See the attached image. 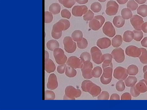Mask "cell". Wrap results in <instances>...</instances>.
I'll use <instances>...</instances> for the list:
<instances>
[{"label": "cell", "mask_w": 147, "mask_h": 110, "mask_svg": "<svg viewBox=\"0 0 147 110\" xmlns=\"http://www.w3.org/2000/svg\"><path fill=\"white\" fill-rule=\"evenodd\" d=\"M142 53L138 57L141 62L144 64H147V51L146 49L140 48Z\"/></svg>", "instance_id": "31"}, {"label": "cell", "mask_w": 147, "mask_h": 110, "mask_svg": "<svg viewBox=\"0 0 147 110\" xmlns=\"http://www.w3.org/2000/svg\"><path fill=\"white\" fill-rule=\"evenodd\" d=\"M61 15L62 17L67 19H70L71 17V13L70 11L67 9L62 10L61 12Z\"/></svg>", "instance_id": "47"}, {"label": "cell", "mask_w": 147, "mask_h": 110, "mask_svg": "<svg viewBox=\"0 0 147 110\" xmlns=\"http://www.w3.org/2000/svg\"><path fill=\"white\" fill-rule=\"evenodd\" d=\"M92 68L93 64L90 61L83 63V65L81 68V70L82 75L85 79H89L93 78Z\"/></svg>", "instance_id": "7"}, {"label": "cell", "mask_w": 147, "mask_h": 110, "mask_svg": "<svg viewBox=\"0 0 147 110\" xmlns=\"http://www.w3.org/2000/svg\"><path fill=\"white\" fill-rule=\"evenodd\" d=\"M62 32L57 33H55L53 30L51 32V36L53 38L55 39H58L61 38L62 36Z\"/></svg>", "instance_id": "50"}, {"label": "cell", "mask_w": 147, "mask_h": 110, "mask_svg": "<svg viewBox=\"0 0 147 110\" xmlns=\"http://www.w3.org/2000/svg\"><path fill=\"white\" fill-rule=\"evenodd\" d=\"M110 100H120V97L118 94H114L111 95Z\"/></svg>", "instance_id": "52"}, {"label": "cell", "mask_w": 147, "mask_h": 110, "mask_svg": "<svg viewBox=\"0 0 147 110\" xmlns=\"http://www.w3.org/2000/svg\"><path fill=\"white\" fill-rule=\"evenodd\" d=\"M70 26V22L69 20L65 19H61L53 26L52 30L55 33L62 32L63 31L67 30Z\"/></svg>", "instance_id": "3"}, {"label": "cell", "mask_w": 147, "mask_h": 110, "mask_svg": "<svg viewBox=\"0 0 147 110\" xmlns=\"http://www.w3.org/2000/svg\"><path fill=\"white\" fill-rule=\"evenodd\" d=\"M61 10V6L59 4L57 3L52 4L49 7V11L53 15L59 14Z\"/></svg>", "instance_id": "24"}, {"label": "cell", "mask_w": 147, "mask_h": 110, "mask_svg": "<svg viewBox=\"0 0 147 110\" xmlns=\"http://www.w3.org/2000/svg\"><path fill=\"white\" fill-rule=\"evenodd\" d=\"M131 94L132 96L134 97H136L138 96L140 93L137 89L135 85L132 87L130 89Z\"/></svg>", "instance_id": "48"}, {"label": "cell", "mask_w": 147, "mask_h": 110, "mask_svg": "<svg viewBox=\"0 0 147 110\" xmlns=\"http://www.w3.org/2000/svg\"><path fill=\"white\" fill-rule=\"evenodd\" d=\"M144 78L145 80H147V74H144Z\"/></svg>", "instance_id": "61"}, {"label": "cell", "mask_w": 147, "mask_h": 110, "mask_svg": "<svg viewBox=\"0 0 147 110\" xmlns=\"http://www.w3.org/2000/svg\"><path fill=\"white\" fill-rule=\"evenodd\" d=\"M83 32L79 30L74 31L71 35V37L74 41L77 42L81 41L83 38Z\"/></svg>", "instance_id": "27"}, {"label": "cell", "mask_w": 147, "mask_h": 110, "mask_svg": "<svg viewBox=\"0 0 147 110\" xmlns=\"http://www.w3.org/2000/svg\"><path fill=\"white\" fill-rule=\"evenodd\" d=\"M80 58L83 63L90 61L91 60L90 54L87 52L82 53L80 55Z\"/></svg>", "instance_id": "38"}, {"label": "cell", "mask_w": 147, "mask_h": 110, "mask_svg": "<svg viewBox=\"0 0 147 110\" xmlns=\"http://www.w3.org/2000/svg\"><path fill=\"white\" fill-rule=\"evenodd\" d=\"M78 48L81 49H85L88 47V42L87 40L83 38L81 41L77 42Z\"/></svg>", "instance_id": "42"}, {"label": "cell", "mask_w": 147, "mask_h": 110, "mask_svg": "<svg viewBox=\"0 0 147 110\" xmlns=\"http://www.w3.org/2000/svg\"><path fill=\"white\" fill-rule=\"evenodd\" d=\"M135 87L140 93H144L147 91V80L144 79L140 80Z\"/></svg>", "instance_id": "22"}, {"label": "cell", "mask_w": 147, "mask_h": 110, "mask_svg": "<svg viewBox=\"0 0 147 110\" xmlns=\"http://www.w3.org/2000/svg\"><path fill=\"white\" fill-rule=\"evenodd\" d=\"M81 91L76 89L72 86L67 87L65 90V95L64 96V100H75V98L80 97L81 95Z\"/></svg>", "instance_id": "2"}, {"label": "cell", "mask_w": 147, "mask_h": 110, "mask_svg": "<svg viewBox=\"0 0 147 110\" xmlns=\"http://www.w3.org/2000/svg\"><path fill=\"white\" fill-rule=\"evenodd\" d=\"M94 14L90 10H88L83 16L84 20L86 21H90L94 18Z\"/></svg>", "instance_id": "44"}, {"label": "cell", "mask_w": 147, "mask_h": 110, "mask_svg": "<svg viewBox=\"0 0 147 110\" xmlns=\"http://www.w3.org/2000/svg\"><path fill=\"white\" fill-rule=\"evenodd\" d=\"M123 40L126 42H130L134 39V34L133 32L130 31H125L123 36Z\"/></svg>", "instance_id": "29"}, {"label": "cell", "mask_w": 147, "mask_h": 110, "mask_svg": "<svg viewBox=\"0 0 147 110\" xmlns=\"http://www.w3.org/2000/svg\"><path fill=\"white\" fill-rule=\"evenodd\" d=\"M127 70L130 76H136L138 72L139 69L136 65H131L128 67Z\"/></svg>", "instance_id": "34"}, {"label": "cell", "mask_w": 147, "mask_h": 110, "mask_svg": "<svg viewBox=\"0 0 147 110\" xmlns=\"http://www.w3.org/2000/svg\"><path fill=\"white\" fill-rule=\"evenodd\" d=\"M105 21V18L102 15L96 16L90 22L89 27L93 31H97L102 27Z\"/></svg>", "instance_id": "4"}, {"label": "cell", "mask_w": 147, "mask_h": 110, "mask_svg": "<svg viewBox=\"0 0 147 110\" xmlns=\"http://www.w3.org/2000/svg\"><path fill=\"white\" fill-rule=\"evenodd\" d=\"M138 4L134 0L129 1L127 5V7L131 11L136 10L138 7Z\"/></svg>", "instance_id": "40"}, {"label": "cell", "mask_w": 147, "mask_h": 110, "mask_svg": "<svg viewBox=\"0 0 147 110\" xmlns=\"http://www.w3.org/2000/svg\"><path fill=\"white\" fill-rule=\"evenodd\" d=\"M88 10V8L86 5H76L73 8L72 13L76 17H81L84 15Z\"/></svg>", "instance_id": "17"}, {"label": "cell", "mask_w": 147, "mask_h": 110, "mask_svg": "<svg viewBox=\"0 0 147 110\" xmlns=\"http://www.w3.org/2000/svg\"><path fill=\"white\" fill-rule=\"evenodd\" d=\"M46 46L48 50L51 51H54L55 49L59 47L60 45L57 40H51L47 42Z\"/></svg>", "instance_id": "25"}, {"label": "cell", "mask_w": 147, "mask_h": 110, "mask_svg": "<svg viewBox=\"0 0 147 110\" xmlns=\"http://www.w3.org/2000/svg\"><path fill=\"white\" fill-rule=\"evenodd\" d=\"M125 53L128 56L133 57H139L142 53L140 48L136 46L131 45L127 47L125 50Z\"/></svg>", "instance_id": "16"}, {"label": "cell", "mask_w": 147, "mask_h": 110, "mask_svg": "<svg viewBox=\"0 0 147 110\" xmlns=\"http://www.w3.org/2000/svg\"><path fill=\"white\" fill-rule=\"evenodd\" d=\"M98 1L101 2L103 3L107 1V0H98Z\"/></svg>", "instance_id": "60"}, {"label": "cell", "mask_w": 147, "mask_h": 110, "mask_svg": "<svg viewBox=\"0 0 147 110\" xmlns=\"http://www.w3.org/2000/svg\"><path fill=\"white\" fill-rule=\"evenodd\" d=\"M66 64L74 69H81L83 67V63L77 57L73 56L69 58Z\"/></svg>", "instance_id": "12"}, {"label": "cell", "mask_w": 147, "mask_h": 110, "mask_svg": "<svg viewBox=\"0 0 147 110\" xmlns=\"http://www.w3.org/2000/svg\"><path fill=\"white\" fill-rule=\"evenodd\" d=\"M53 19V14L50 11H46L45 12V23L49 24L51 23Z\"/></svg>", "instance_id": "43"}, {"label": "cell", "mask_w": 147, "mask_h": 110, "mask_svg": "<svg viewBox=\"0 0 147 110\" xmlns=\"http://www.w3.org/2000/svg\"><path fill=\"white\" fill-rule=\"evenodd\" d=\"M119 5L115 1H110L107 4L106 13L109 16H113L117 14L118 12Z\"/></svg>", "instance_id": "13"}, {"label": "cell", "mask_w": 147, "mask_h": 110, "mask_svg": "<svg viewBox=\"0 0 147 110\" xmlns=\"http://www.w3.org/2000/svg\"><path fill=\"white\" fill-rule=\"evenodd\" d=\"M111 54L113 58L117 63H121L125 60L124 50L121 48L115 49L112 51Z\"/></svg>", "instance_id": "11"}, {"label": "cell", "mask_w": 147, "mask_h": 110, "mask_svg": "<svg viewBox=\"0 0 147 110\" xmlns=\"http://www.w3.org/2000/svg\"><path fill=\"white\" fill-rule=\"evenodd\" d=\"M64 48L67 53H73L76 51V43L73 41L72 38L69 36L65 37L63 40Z\"/></svg>", "instance_id": "5"}, {"label": "cell", "mask_w": 147, "mask_h": 110, "mask_svg": "<svg viewBox=\"0 0 147 110\" xmlns=\"http://www.w3.org/2000/svg\"><path fill=\"white\" fill-rule=\"evenodd\" d=\"M116 89L117 91L119 92H122L124 91L125 89L124 82L123 81L119 80L116 84Z\"/></svg>", "instance_id": "46"}, {"label": "cell", "mask_w": 147, "mask_h": 110, "mask_svg": "<svg viewBox=\"0 0 147 110\" xmlns=\"http://www.w3.org/2000/svg\"><path fill=\"white\" fill-rule=\"evenodd\" d=\"M81 89L86 92L89 93L93 97L98 96L101 93L102 89L100 87L89 80H85L82 82Z\"/></svg>", "instance_id": "1"}, {"label": "cell", "mask_w": 147, "mask_h": 110, "mask_svg": "<svg viewBox=\"0 0 147 110\" xmlns=\"http://www.w3.org/2000/svg\"><path fill=\"white\" fill-rule=\"evenodd\" d=\"M121 100H131V95L128 93H125L122 95L121 97Z\"/></svg>", "instance_id": "51"}, {"label": "cell", "mask_w": 147, "mask_h": 110, "mask_svg": "<svg viewBox=\"0 0 147 110\" xmlns=\"http://www.w3.org/2000/svg\"><path fill=\"white\" fill-rule=\"evenodd\" d=\"M134 39L137 42H140L143 37V33L141 31L135 30L133 31Z\"/></svg>", "instance_id": "37"}, {"label": "cell", "mask_w": 147, "mask_h": 110, "mask_svg": "<svg viewBox=\"0 0 147 110\" xmlns=\"http://www.w3.org/2000/svg\"><path fill=\"white\" fill-rule=\"evenodd\" d=\"M103 72L100 78V81L103 85H108L112 79L113 67H108L103 69Z\"/></svg>", "instance_id": "9"}, {"label": "cell", "mask_w": 147, "mask_h": 110, "mask_svg": "<svg viewBox=\"0 0 147 110\" xmlns=\"http://www.w3.org/2000/svg\"><path fill=\"white\" fill-rule=\"evenodd\" d=\"M90 53L92 61L96 64H101L103 62V55L100 50L98 47L94 46L92 48Z\"/></svg>", "instance_id": "8"}, {"label": "cell", "mask_w": 147, "mask_h": 110, "mask_svg": "<svg viewBox=\"0 0 147 110\" xmlns=\"http://www.w3.org/2000/svg\"><path fill=\"white\" fill-rule=\"evenodd\" d=\"M58 1L60 3L62 4L63 0H58Z\"/></svg>", "instance_id": "62"}, {"label": "cell", "mask_w": 147, "mask_h": 110, "mask_svg": "<svg viewBox=\"0 0 147 110\" xmlns=\"http://www.w3.org/2000/svg\"><path fill=\"white\" fill-rule=\"evenodd\" d=\"M113 22L114 25L117 28H121L124 25L125 20L120 15L116 16L113 19Z\"/></svg>", "instance_id": "23"}, {"label": "cell", "mask_w": 147, "mask_h": 110, "mask_svg": "<svg viewBox=\"0 0 147 110\" xmlns=\"http://www.w3.org/2000/svg\"><path fill=\"white\" fill-rule=\"evenodd\" d=\"M127 69L124 68L119 66L116 68L114 72V77L119 80H125L128 76Z\"/></svg>", "instance_id": "10"}, {"label": "cell", "mask_w": 147, "mask_h": 110, "mask_svg": "<svg viewBox=\"0 0 147 110\" xmlns=\"http://www.w3.org/2000/svg\"><path fill=\"white\" fill-rule=\"evenodd\" d=\"M141 29L144 32L147 33V22L143 23L141 27Z\"/></svg>", "instance_id": "53"}, {"label": "cell", "mask_w": 147, "mask_h": 110, "mask_svg": "<svg viewBox=\"0 0 147 110\" xmlns=\"http://www.w3.org/2000/svg\"><path fill=\"white\" fill-rule=\"evenodd\" d=\"M123 42V39L121 36L117 35L112 40V45L114 48H117L120 47Z\"/></svg>", "instance_id": "26"}, {"label": "cell", "mask_w": 147, "mask_h": 110, "mask_svg": "<svg viewBox=\"0 0 147 110\" xmlns=\"http://www.w3.org/2000/svg\"><path fill=\"white\" fill-rule=\"evenodd\" d=\"M53 55L56 62L59 65L64 64L67 61V57L61 48L55 49L53 51Z\"/></svg>", "instance_id": "6"}, {"label": "cell", "mask_w": 147, "mask_h": 110, "mask_svg": "<svg viewBox=\"0 0 147 110\" xmlns=\"http://www.w3.org/2000/svg\"><path fill=\"white\" fill-rule=\"evenodd\" d=\"M109 94L107 91H102L98 97V100H107L109 99Z\"/></svg>", "instance_id": "45"}, {"label": "cell", "mask_w": 147, "mask_h": 110, "mask_svg": "<svg viewBox=\"0 0 147 110\" xmlns=\"http://www.w3.org/2000/svg\"><path fill=\"white\" fill-rule=\"evenodd\" d=\"M141 43L143 47L147 48V37L144 38L141 42Z\"/></svg>", "instance_id": "54"}, {"label": "cell", "mask_w": 147, "mask_h": 110, "mask_svg": "<svg viewBox=\"0 0 147 110\" xmlns=\"http://www.w3.org/2000/svg\"><path fill=\"white\" fill-rule=\"evenodd\" d=\"M102 72V68L99 66H96L92 70L93 77L95 78H98L101 76Z\"/></svg>", "instance_id": "35"}, {"label": "cell", "mask_w": 147, "mask_h": 110, "mask_svg": "<svg viewBox=\"0 0 147 110\" xmlns=\"http://www.w3.org/2000/svg\"><path fill=\"white\" fill-rule=\"evenodd\" d=\"M137 82L136 77L129 76L125 80L126 85L128 87H132L135 85Z\"/></svg>", "instance_id": "30"}, {"label": "cell", "mask_w": 147, "mask_h": 110, "mask_svg": "<svg viewBox=\"0 0 147 110\" xmlns=\"http://www.w3.org/2000/svg\"><path fill=\"white\" fill-rule=\"evenodd\" d=\"M67 65L65 64L60 65L58 66L57 68V71L59 74H62L65 72Z\"/></svg>", "instance_id": "49"}, {"label": "cell", "mask_w": 147, "mask_h": 110, "mask_svg": "<svg viewBox=\"0 0 147 110\" xmlns=\"http://www.w3.org/2000/svg\"><path fill=\"white\" fill-rule=\"evenodd\" d=\"M116 1L120 4L123 5L126 3L128 0H116Z\"/></svg>", "instance_id": "56"}, {"label": "cell", "mask_w": 147, "mask_h": 110, "mask_svg": "<svg viewBox=\"0 0 147 110\" xmlns=\"http://www.w3.org/2000/svg\"><path fill=\"white\" fill-rule=\"evenodd\" d=\"M76 0H63L62 4L64 7L71 8L76 3Z\"/></svg>", "instance_id": "41"}, {"label": "cell", "mask_w": 147, "mask_h": 110, "mask_svg": "<svg viewBox=\"0 0 147 110\" xmlns=\"http://www.w3.org/2000/svg\"><path fill=\"white\" fill-rule=\"evenodd\" d=\"M143 71L144 73L147 71V65L144 66L143 68Z\"/></svg>", "instance_id": "59"}, {"label": "cell", "mask_w": 147, "mask_h": 110, "mask_svg": "<svg viewBox=\"0 0 147 110\" xmlns=\"http://www.w3.org/2000/svg\"><path fill=\"white\" fill-rule=\"evenodd\" d=\"M96 44L98 47L102 49H107L111 45V40L107 38H100L98 40Z\"/></svg>", "instance_id": "19"}, {"label": "cell", "mask_w": 147, "mask_h": 110, "mask_svg": "<svg viewBox=\"0 0 147 110\" xmlns=\"http://www.w3.org/2000/svg\"><path fill=\"white\" fill-rule=\"evenodd\" d=\"M55 98L54 92L51 91L47 90L45 93V100H54Z\"/></svg>", "instance_id": "39"}, {"label": "cell", "mask_w": 147, "mask_h": 110, "mask_svg": "<svg viewBox=\"0 0 147 110\" xmlns=\"http://www.w3.org/2000/svg\"><path fill=\"white\" fill-rule=\"evenodd\" d=\"M102 58L103 61L102 67L103 69L108 67H113V63L112 62L113 58L111 54H105L103 55Z\"/></svg>", "instance_id": "21"}, {"label": "cell", "mask_w": 147, "mask_h": 110, "mask_svg": "<svg viewBox=\"0 0 147 110\" xmlns=\"http://www.w3.org/2000/svg\"><path fill=\"white\" fill-rule=\"evenodd\" d=\"M137 12L138 14L143 17L147 16V5H140L138 8Z\"/></svg>", "instance_id": "32"}, {"label": "cell", "mask_w": 147, "mask_h": 110, "mask_svg": "<svg viewBox=\"0 0 147 110\" xmlns=\"http://www.w3.org/2000/svg\"><path fill=\"white\" fill-rule=\"evenodd\" d=\"M49 54L48 52L46 51L45 50V58L47 59L49 58Z\"/></svg>", "instance_id": "58"}, {"label": "cell", "mask_w": 147, "mask_h": 110, "mask_svg": "<svg viewBox=\"0 0 147 110\" xmlns=\"http://www.w3.org/2000/svg\"><path fill=\"white\" fill-rule=\"evenodd\" d=\"M131 23L135 30L141 31L142 25L144 22L142 17L135 15H133L131 19Z\"/></svg>", "instance_id": "15"}, {"label": "cell", "mask_w": 147, "mask_h": 110, "mask_svg": "<svg viewBox=\"0 0 147 110\" xmlns=\"http://www.w3.org/2000/svg\"><path fill=\"white\" fill-rule=\"evenodd\" d=\"M121 13L122 17L125 20L131 19L133 16V13L131 10L128 8L123 9Z\"/></svg>", "instance_id": "28"}, {"label": "cell", "mask_w": 147, "mask_h": 110, "mask_svg": "<svg viewBox=\"0 0 147 110\" xmlns=\"http://www.w3.org/2000/svg\"><path fill=\"white\" fill-rule=\"evenodd\" d=\"M89 0H76V2L80 4H84L87 3Z\"/></svg>", "instance_id": "55"}, {"label": "cell", "mask_w": 147, "mask_h": 110, "mask_svg": "<svg viewBox=\"0 0 147 110\" xmlns=\"http://www.w3.org/2000/svg\"><path fill=\"white\" fill-rule=\"evenodd\" d=\"M56 67L54 62L49 58L45 60V70L48 73L55 71Z\"/></svg>", "instance_id": "20"}, {"label": "cell", "mask_w": 147, "mask_h": 110, "mask_svg": "<svg viewBox=\"0 0 147 110\" xmlns=\"http://www.w3.org/2000/svg\"><path fill=\"white\" fill-rule=\"evenodd\" d=\"M135 1L138 4H142L145 3L147 0H135Z\"/></svg>", "instance_id": "57"}, {"label": "cell", "mask_w": 147, "mask_h": 110, "mask_svg": "<svg viewBox=\"0 0 147 110\" xmlns=\"http://www.w3.org/2000/svg\"><path fill=\"white\" fill-rule=\"evenodd\" d=\"M65 71L66 75L69 78H73L77 74V71L75 69L69 66L66 67Z\"/></svg>", "instance_id": "33"}, {"label": "cell", "mask_w": 147, "mask_h": 110, "mask_svg": "<svg viewBox=\"0 0 147 110\" xmlns=\"http://www.w3.org/2000/svg\"><path fill=\"white\" fill-rule=\"evenodd\" d=\"M58 84L56 75L54 73L51 74L49 77L47 84V88L51 90L56 89L58 87Z\"/></svg>", "instance_id": "18"}, {"label": "cell", "mask_w": 147, "mask_h": 110, "mask_svg": "<svg viewBox=\"0 0 147 110\" xmlns=\"http://www.w3.org/2000/svg\"><path fill=\"white\" fill-rule=\"evenodd\" d=\"M103 33L107 36L113 38L116 34L115 29L112 23L110 21H107L105 23L103 28Z\"/></svg>", "instance_id": "14"}, {"label": "cell", "mask_w": 147, "mask_h": 110, "mask_svg": "<svg viewBox=\"0 0 147 110\" xmlns=\"http://www.w3.org/2000/svg\"><path fill=\"white\" fill-rule=\"evenodd\" d=\"M102 8L101 4L98 2L93 3L91 4L90 7L91 10L95 13L100 12L101 11Z\"/></svg>", "instance_id": "36"}]
</instances>
